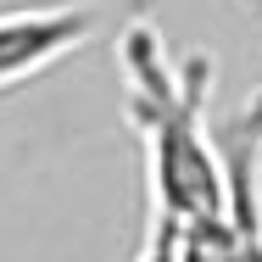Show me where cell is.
<instances>
[{"label":"cell","mask_w":262,"mask_h":262,"mask_svg":"<svg viewBox=\"0 0 262 262\" xmlns=\"http://www.w3.org/2000/svg\"><path fill=\"white\" fill-rule=\"evenodd\" d=\"M117 78H123V117L145 151V190L151 212L179 223L223 212L229 179L217 128L207 117L212 95V56L184 51L173 56L151 17H134L117 34Z\"/></svg>","instance_id":"6da1fadb"},{"label":"cell","mask_w":262,"mask_h":262,"mask_svg":"<svg viewBox=\"0 0 262 262\" xmlns=\"http://www.w3.org/2000/svg\"><path fill=\"white\" fill-rule=\"evenodd\" d=\"M217 151L229 179L223 207L240 229L246 262H262V90H251V101H240L217 123Z\"/></svg>","instance_id":"3957f363"},{"label":"cell","mask_w":262,"mask_h":262,"mask_svg":"<svg viewBox=\"0 0 262 262\" xmlns=\"http://www.w3.org/2000/svg\"><path fill=\"white\" fill-rule=\"evenodd\" d=\"M134 262H184V257H179V217H167V212H151V223H145V240H140Z\"/></svg>","instance_id":"277c9868"},{"label":"cell","mask_w":262,"mask_h":262,"mask_svg":"<svg viewBox=\"0 0 262 262\" xmlns=\"http://www.w3.org/2000/svg\"><path fill=\"white\" fill-rule=\"evenodd\" d=\"M90 28H95V11L73 6V0L0 11V95L39 78V73H51L56 61H67L90 39Z\"/></svg>","instance_id":"7a4b0ae2"}]
</instances>
